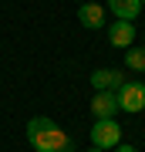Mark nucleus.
<instances>
[{
    "label": "nucleus",
    "instance_id": "1a4fd4ad",
    "mask_svg": "<svg viewBox=\"0 0 145 152\" xmlns=\"http://www.w3.org/2000/svg\"><path fill=\"white\" fill-rule=\"evenodd\" d=\"M125 64L132 71H145V48H128L125 51Z\"/></svg>",
    "mask_w": 145,
    "mask_h": 152
},
{
    "label": "nucleus",
    "instance_id": "f8f14e48",
    "mask_svg": "<svg viewBox=\"0 0 145 152\" xmlns=\"http://www.w3.org/2000/svg\"><path fill=\"white\" fill-rule=\"evenodd\" d=\"M142 7H145V0H142Z\"/></svg>",
    "mask_w": 145,
    "mask_h": 152
},
{
    "label": "nucleus",
    "instance_id": "f257e3e1",
    "mask_svg": "<svg viewBox=\"0 0 145 152\" xmlns=\"http://www.w3.org/2000/svg\"><path fill=\"white\" fill-rule=\"evenodd\" d=\"M27 142H31L34 152H71L68 132L61 129L54 118H44V115H37V118L27 122Z\"/></svg>",
    "mask_w": 145,
    "mask_h": 152
},
{
    "label": "nucleus",
    "instance_id": "20e7f679",
    "mask_svg": "<svg viewBox=\"0 0 145 152\" xmlns=\"http://www.w3.org/2000/svg\"><path fill=\"white\" fill-rule=\"evenodd\" d=\"M91 115H95V118H115V115H118V95H115V91H95Z\"/></svg>",
    "mask_w": 145,
    "mask_h": 152
},
{
    "label": "nucleus",
    "instance_id": "6e6552de",
    "mask_svg": "<svg viewBox=\"0 0 145 152\" xmlns=\"http://www.w3.org/2000/svg\"><path fill=\"white\" fill-rule=\"evenodd\" d=\"M108 10L115 14V20H132L142 14V0H108Z\"/></svg>",
    "mask_w": 145,
    "mask_h": 152
},
{
    "label": "nucleus",
    "instance_id": "7ed1b4c3",
    "mask_svg": "<svg viewBox=\"0 0 145 152\" xmlns=\"http://www.w3.org/2000/svg\"><path fill=\"white\" fill-rule=\"evenodd\" d=\"M115 95H118V108L128 115H138L145 108V85L142 81H122V88Z\"/></svg>",
    "mask_w": 145,
    "mask_h": 152
},
{
    "label": "nucleus",
    "instance_id": "0eeeda50",
    "mask_svg": "<svg viewBox=\"0 0 145 152\" xmlns=\"http://www.w3.org/2000/svg\"><path fill=\"white\" fill-rule=\"evenodd\" d=\"M78 20H81V27H88V31L105 27V7L101 4H81L78 7Z\"/></svg>",
    "mask_w": 145,
    "mask_h": 152
},
{
    "label": "nucleus",
    "instance_id": "9b49d317",
    "mask_svg": "<svg viewBox=\"0 0 145 152\" xmlns=\"http://www.w3.org/2000/svg\"><path fill=\"white\" fill-rule=\"evenodd\" d=\"M88 152H105V149H95V145H91V149H88Z\"/></svg>",
    "mask_w": 145,
    "mask_h": 152
},
{
    "label": "nucleus",
    "instance_id": "39448f33",
    "mask_svg": "<svg viewBox=\"0 0 145 152\" xmlns=\"http://www.w3.org/2000/svg\"><path fill=\"white\" fill-rule=\"evenodd\" d=\"M122 81H125V78H122L115 68H98V71H91V88H95V91H118Z\"/></svg>",
    "mask_w": 145,
    "mask_h": 152
},
{
    "label": "nucleus",
    "instance_id": "f03ea898",
    "mask_svg": "<svg viewBox=\"0 0 145 152\" xmlns=\"http://www.w3.org/2000/svg\"><path fill=\"white\" fill-rule=\"evenodd\" d=\"M122 142V125L115 118H95L91 125V145L95 149H115Z\"/></svg>",
    "mask_w": 145,
    "mask_h": 152
},
{
    "label": "nucleus",
    "instance_id": "9d476101",
    "mask_svg": "<svg viewBox=\"0 0 145 152\" xmlns=\"http://www.w3.org/2000/svg\"><path fill=\"white\" fill-rule=\"evenodd\" d=\"M111 152H138V149H135V145H122V142H118V145H115Z\"/></svg>",
    "mask_w": 145,
    "mask_h": 152
},
{
    "label": "nucleus",
    "instance_id": "423d86ee",
    "mask_svg": "<svg viewBox=\"0 0 145 152\" xmlns=\"http://www.w3.org/2000/svg\"><path fill=\"white\" fill-rule=\"evenodd\" d=\"M108 41H111L115 48H132V41H135V24H132V20H115V24H108Z\"/></svg>",
    "mask_w": 145,
    "mask_h": 152
}]
</instances>
